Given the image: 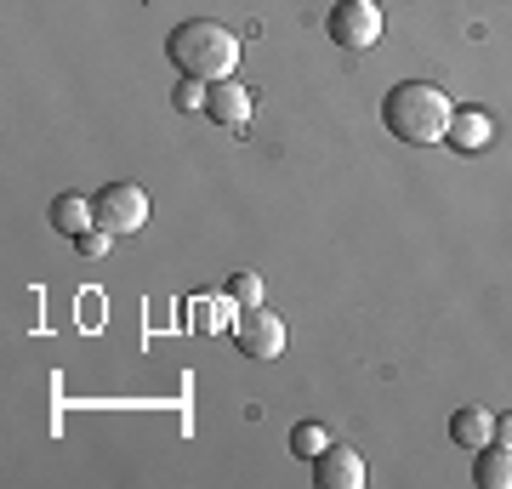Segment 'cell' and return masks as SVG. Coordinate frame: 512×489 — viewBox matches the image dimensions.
Wrapping results in <instances>:
<instances>
[{
	"mask_svg": "<svg viewBox=\"0 0 512 489\" xmlns=\"http://www.w3.org/2000/svg\"><path fill=\"white\" fill-rule=\"evenodd\" d=\"M205 114H211L222 131H245L251 126V91L239 86V80H211V91H205Z\"/></svg>",
	"mask_w": 512,
	"mask_h": 489,
	"instance_id": "cell-7",
	"label": "cell"
},
{
	"mask_svg": "<svg viewBox=\"0 0 512 489\" xmlns=\"http://www.w3.org/2000/svg\"><path fill=\"white\" fill-rule=\"evenodd\" d=\"M382 120L399 143L427 148V143H444V137H450L456 103H450L433 80H399V86L382 97Z\"/></svg>",
	"mask_w": 512,
	"mask_h": 489,
	"instance_id": "cell-1",
	"label": "cell"
},
{
	"mask_svg": "<svg viewBox=\"0 0 512 489\" xmlns=\"http://www.w3.org/2000/svg\"><path fill=\"white\" fill-rule=\"evenodd\" d=\"M109 245H114V234H109V228H86V234L74 239V251L86 256V262H97V256H109Z\"/></svg>",
	"mask_w": 512,
	"mask_h": 489,
	"instance_id": "cell-14",
	"label": "cell"
},
{
	"mask_svg": "<svg viewBox=\"0 0 512 489\" xmlns=\"http://www.w3.org/2000/svg\"><path fill=\"white\" fill-rule=\"evenodd\" d=\"M313 484L319 489H365V455L348 444H330L325 455H313Z\"/></svg>",
	"mask_w": 512,
	"mask_h": 489,
	"instance_id": "cell-6",
	"label": "cell"
},
{
	"mask_svg": "<svg viewBox=\"0 0 512 489\" xmlns=\"http://www.w3.org/2000/svg\"><path fill=\"white\" fill-rule=\"evenodd\" d=\"M450 438H456L467 455L484 450V444H495V416L484 410V404H461L456 416H450Z\"/></svg>",
	"mask_w": 512,
	"mask_h": 489,
	"instance_id": "cell-8",
	"label": "cell"
},
{
	"mask_svg": "<svg viewBox=\"0 0 512 489\" xmlns=\"http://www.w3.org/2000/svg\"><path fill=\"white\" fill-rule=\"evenodd\" d=\"M165 52H171V63L188 74V80H234V69H239V35L234 29H222V23H211V18H188V23H177L171 29V40H165Z\"/></svg>",
	"mask_w": 512,
	"mask_h": 489,
	"instance_id": "cell-2",
	"label": "cell"
},
{
	"mask_svg": "<svg viewBox=\"0 0 512 489\" xmlns=\"http://www.w3.org/2000/svg\"><path fill=\"white\" fill-rule=\"evenodd\" d=\"M336 438H330V427H319V421H296L291 427V455H302V461H313V455H325Z\"/></svg>",
	"mask_w": 512,
	"mask_h": 489,
	"instance_id": "cell-12",
	"label": "cell"
},
{
	"mask_svg": "<svg viewBox=\"0 0 512 489\" xmlns=\"http://www.w3.org/2000/svg\"><path fill=\"white\" fill-rule=\"evenodd\" d=\"M92 205H97V228H109V234H137V228H148V194L137 182H109Z\"/></svg>",
	"mask_w": 512,
	"mask_h": 489,
	"instance_id": "cell-5",
	"label": "cell"
},
{
	"mask_svg": "<svg viewBox=\"0 0 512 489\" xmlns=\"http://www.w3.org/2000/svg\"><path fill=\"white\" fill-rule=\"evenodd\" d=\"M495 444H512V416H495Z\"/></svg>",
	"mask_w": 512,
	"mask_h": 489,
	"instance_id": "cell-16",
	"label": "cell"
},
{
	"mask_svg": "<svg viewBox=\"0 0 512 489\" xmlns=\"http://www.w3.org/2000/svg\"><path fill=\"white\" fill-rule=\"evenodd\" d=\"M228 296H234V308H262V273H234V285H228Z\"/></svg>",
	"mask_w": 512,
	"mask_h": 489,
	"instance_id": "cell-13",
	"label": "cell"
},
{
	"mask_svg": "<svg viewBox=\"0 0 512 489\" xmlns=\"http://www.w3.org/2000/svg\"><path fill=\"white\" fill-rule=\"evenodd\" d=\"M450 148H461V154H478V148L495 143V120L484 109H456V120H450V137H444Z\"/></svg>",
	"mask_w": 512,
	"mask_h": 489,
	"instance_id": "cell-9",
	"label": "cell"
},
{
	"mask_svg": "<svg viewBox=\"0 0 512 489\" xmlns=\"http://www.w3.org/2000/svg\"><path fill=\"white\" fill-rule=\"evenodd\" d=\"M234 342H239V353H245L251 364H274L279 353H285V319L268 313V308H239Z\"/></svg>",
	"mask_w": 512,
	"mask_h": 489,
	"instance_id": "cell-4",
	"label": "cell"
},
{
	"mask_svg": "<svg viewBox=\"0 0 512 489\" xmlns=\"http://www.w3.org/2000/svg\"><path fill=\"white\" fill-rule=\"evenodd\" d=\"M205 91H211L205 80H188L183 74V86H177V109H205Z\"/></svg>",
	"mask_w": 512,
	"mask_h": 489,
	"instance_id": "cell-15",
	"label": "cell"
},
{
	"mask_svg": "<svg viewBox=\"0 0 512 489\" xmlns=\"http://www.w3.org/2000/svg\"><path fill=\"white\" fill-rule=\"evenodd\" d=\"M46 217H52V228H57V234L80 239V234H86V228H97V205L86 200V194H57V200H52V211H46Z\"/></svg>",
	"mask_w": 512,
	"mask_h": 489,
	"instance_id": "cell-10",
	"label": "cell"
},
{
	"mask_svg": "<svg viewBox=\"0 0 512 489\" xmlns=\"http://www.w3.org/2000/svg\"><path fill=\"white\" fill-rule=\"evenodd\" d=\"M473 484L478 489H512V444L473 450Z\"/></svg>",
	"mask_w": 512,
	"mask_h": 489,
	"instance_id": "cell-11",
	"label": "cell"
},
{
	"mask_svg": "<svg viewBox=\"0 0 512 489\" xmlns=\"http://www.w3.org/2000/svg\"><path fill=\"white\" fill-rule=\"evenodd\" d=\"M330 40L336 46H348V52H370L376 40H382V6L376 0H336L325 18Z\"/></svg>",
	"mask_w": 512,
	"mask_h": 489,
	"instance_id": "cell-3",
	"label": "cell"
}]
</instances>
